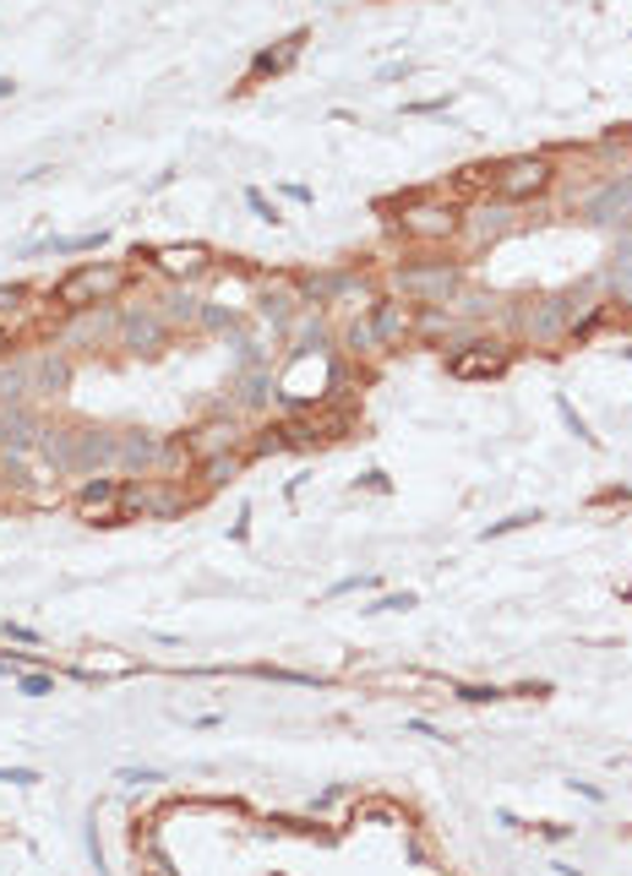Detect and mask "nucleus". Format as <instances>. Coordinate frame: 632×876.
<instances>
[{
    "label": "nucleus",
    "mask_w": 632,
    "mask_h": 876,
    "mask_svg": "<svg viewBox=\"0 0 632 876\" xmlns=\"http://www.w3.org/2000/svg\"><path fill=\"white\" fill-rule=\"evenodd\" d=\"M126 283H131V267L126 262H83V267H72L50 289V305H61V310H93V305H110Z\"/></svg>",
    "instance_id": "1"
},
{
    "label": "nucleus",
    "mask_w": 632,
    "mask_h": 876,
    "mask_svg": "<svg viewBox=\"0 0 632 876\" xmlns=\"http://www.w3.org/2000/svg\"><path fill=\"white\" fill-rule=\"evenodd\" d=\"M393 224L404 229V240H415V245H437V240H453V234H458L464 213H458L453 202H437V196H409V202H404V213H399Z\"/></svg>",
    "instance_id": "2"
},
{
    "label": "nucleus",
    "mask_w": 632,
    "mask_h": 876,
    "mask_svg": "<svg viewBox=\"0 0 632 876\" xmlns=\"http://www.w3.org/2000/svg\"><path fill=\"white\" fill-rule=\"evenodd\" d=\"M551 180H556V169H551L545 153H518V158L496 164L491 191H496V202H529V196H540Z\"/></svg>",
    "instance_id": "3"
},
{
    "label": "nucleus",
    "mask_w": 632,
    "mask_h": 876,
    "mask_svg": "<svg viewBox=\"0 0 632 876\" xmlns=\"http://www.w3.org/2000/svg\"><path fill=\"white\" fill-rule=\"evenodd\" d=\"M507 365H513V343H502V338H475V343L447 354V376L453 381H491Z\"/></svg>",
    "instance_id": "4"
},
{
    "label": "nucleus",
    "mask_w": 632,
    "mask_h": 876,
    "mask_svg": "<svg viewBox=\"0 0 632 876\" xmlns=\"http://www.w3.org/2000/svg\"><path fill=\"white\" fill-rule=\"evenodd\" d=\"M572 321H578V300H572V294H551V300H540L534 310H523V332H529L534 343H561V338H572Z\"/></svg>",
    "instance_id": "5"
},
{
    "label": "nucleus",
    "mask_w": 632,
    "mask_h": 876,
    "mask_svg": "<svg viewBox=\"0 0 632 876\" xmlns=\"http://www.w3.org/2000/svg\"><path fill=\"white\" fill-rule=\"evenodd\" d=\"M399 289L409 300H420V305H437V300H447L458 289V267L453 262H431V267L409 262V267H399Z\"/></svg>",
    "instance_id": "6"
},
{
    "label": "nucleus",
    "mask_w": 632,
    "mask_h": 876,
    "mask_svg": "<svg viewBox=\"0 0 632 876\" xmlns=\"http://www.w3.org/2000/svg\"><path fill=\"white\" fill-rule=\"evenodd\" d=\"M121 491H126V480H88L83 485V496L72 502V512L83 518V523H104V529H121L126 518H121Z\"/></svg>",
    "instance_id": "7"
},
{
    "label": "nucleus",
    "mask_w": 632,
    "mask_h": 876,
    "mask_svg": "<svg viewBox=\"0 0 632 876\" xmlns=\"http://www.w3.org/2000/svg\"><path fill=\"white\" fill-rule=\"evenodd\" d=\"M126 354H159L164 343H169V321H164V310H126L121 316V338H115Z\"/></svg>",
    "instance_id": "8"
},
{
    "label": "nucleus",
    "mask_w": 632,
    "mask_h": 876,
    "mask_svg": "<svg viewBox=\"0 0 632 876\" xmlns=\"http://www.w3.org/2000/svg\"><path fill=\"white\" fill-rule=\"evenodd\" d=\"M240 447V424L235 419H202L191 435H186V453H191V464H202V458H218V453H235Z\"/></svg>",
    "instance_id": "9"
},
{
    "label": "nucleus",
    "mask_w": 632,
    "mask_h": 876,
    "mask_svg": "<svg viewBox=\"0 0 632 876\" xmlns=\"http://www.w3.org/2000/svg\"><path fill=\"white\" fill-rule=\"evenodd\" d=\"M627 207H632V180H605L589 202H583V224H594V229H610V224H621L627 218Z\"/></svg>",
    "instance_id": "10"
},
{
    "label": "nucleus",
    "mask_w": 632,
    "mask_h": 876,
    "mask_svg": "<svg viewBox=\"0 0 632 876\" xmlns=\"http://www.w3.org/2000/svg\"><path fill=\"white\" fill-rule=\"evenodd\" d=\"M305 39H311V28H294L289 39H278V50H262L256 61H251V72H245V82H240V93H251L262 77H278V72H289L294 61H300V50H305Z\"/></svg>",
    "instance_id": "11"
},
{
    "label": "nucleus",
    "mask_w": 632,
    "mask_h": 876,
    "mask_svg": "<svg viewBox=\"0 0 632 876\" xmlns=\"http://www.w3.org/2000/svg\"><path fill=\"white\" fill-rule=\"evenodd\" d=\"M148 262L164 278H197V272L213 267V251L207 245H159V251H148Z\"/></svg>",
    "instance_id": "12"
},
{
    "label": "nucleus",
    "mask_w": 632,
    "mask_h": 876,
    "mask_svg": "<svg viewBox=\"0 0 632 876\" xmlns=\"http://www.w3.org/2000/svg\"><path fill=\"white\" fill-rule=\"evenodd\" d=\"M39 435H45V430H39V419H34L23 403H17V408H12V403H0V447L28 453V447L39 442Z\"/></svg>",
    "instance_id": "13"
},
{
    "label": "nucleus",
    "mask_w": 632,
    "mask_h": 876,
    "mask_svg": "<svg viewBox=\"0 0 632 876\" xmlns=\"http://www.w3.org/2000/svg\"><path fill=\"white\" fill-rule=\"evenodd\" d=\"M300 300H305V294H300L294 283H262V289H256V310H262V321H273L278 332L294 321V305H300Z\"/></svg>",
    "instance_id": "14"
},
{
    "label": "nucleus",
    "mask_w": 632,
    "mask_h": 876,
    "mask_svg": "<svg viewBox=\"0 0 632 876\" xmlns=\"http://www.w3.org/2000/svg\"><path fill=\"white\" fill-rule=\"evenodd\" d=\"M99 464H121V435L110 430H77V474L99 469Z\"/></svg>",
    "instance_id": "15"
},
{
    "label": "nucleus",
    "mask_w": 632,
    "mask_h": 876,
    "mask_svg": "<svg viewBox=\"0 0 632 876\" xmlns=\"http://www.w3.org/2000/svg\"><path fill=\"white\" fill-rule=\"evenodd\" d=\"M371 327H377V343H399L415 327V310L399 300H371Z\"/></svg>",
    "instance_id": "16"
},
{
    "label": "nucleus",
    "mask_w": 632,
    "mask_h": 876,
    "mask_svg": "<svg viewBox=\"0 0 632 876\" xmlns=\"http://www.w3.org/2000/svg\"><path fill=\"white\" fill-rule=\"evenodd\" d=\"M121 464L126 469H159L164 464V447L153 442L148 430H131V435H121Z\"/></svg>",
    "instance_id": "17"
},
{
    "label": "nucleus",
    "mask_w": 632,
    "mask_h": 876,
    "mask_svg": "<svg viewBox=\"0 0 632 876\" xmlns=\"http://www.w3.org/2000/svg\"><path fill=\"white\" fill-rule=\"evenodd\" d=\"M458 234H469L475 245H485V240L507 234V207H475V213L458 224Z\"/></svg>",
    "instance_id": "18"
},
{
    "label": "nucleus",
    "mask_w": 632,
    "mask_h": 876,
    "mask_svg": "<svg viewBox=\"0 0 632 876\" xmlns=\"http://www.w3.org/2000/svg\"><path fill=\"white\" fill-rule=\"evenodd\" d=\"M66 386H72V365L55 348H45L34 359V392H66Z\"/></svg>",
    "instance_id": "19"
},
{
    "label": "nucleus",
    "mask_w": 632,
    "mask_h": 876,
    "mask_svg": "<svg viewBox=\"0 0 632 876\" xmlns=\"http://www.w3.org/2000/svg\"><path fill=\"white\" fill-rule=\"evenodd\" d=\"M605 289H610V300H632V240H621L616 245V256L605 262Z\"/></svg>",
    "instance_id": "20"
},
{
    "label": "nucleus",
    "mask_w": 632,
    "mask_h": 876,
    "mask_svg": "<svg viewBox=\"0 0 632 876\" xmlns=\"http://www.w3.org/2000/svg\"><path fill=\"white\" fill-rule=\"evenodd\" d=\"M34 392V365L28 359H17V365H0V403H23Z\"/></svg>",
    "instance_id": "21"
},
{
    "label": "nucleus",
    "mask_w": 632,
    "mask_h": 876,
    "mask_svg": "<svg viewBox=\"0 0 632 876\" xmlns=\"http://www.w3.org/2000/svg\"><path fill=\"white\" fill-rule=\"evenodd\" d=\"M267 392H273V370L267 365H256V359H245V376H240V403H267Z\"/></svg>",
    "instance_id": "22"
},
{
    "label": "nucleus",
    "mask_w": 632,
    "mask_h": 876,
    "mask_svg": "<svg viewBox=\"0 0 632 876\" xmlns=\"http://www.w3.org/2000/svg\"><path fill=\"white\" fill-rule=\"evenodd\" d=\"M240 464H245V453L235 447V453H218V458H202L197 469H202V485H229V480L240 474Z\"/></svg>",
    "instance_id": "23"
},
{
    "label": "nucleus",
    "mask_w": 632,
    "mask_h": 876,
    "mask_svg": "<svg viewBox=\"0 0 632 876\" xmlns=\"http://www.w3.org/2000/svg\"><path fill=\"white\" fill-rule=\"evenodd\" d=\"M491 180H496V169H491V164H464V169L453 175V191H458V196H464V191H485Z\"/></svg>",
    "instance_id": "24"
},
{
    "label": "nucleus",
    "mask_w": 632,
    "mask_h": 876,
    "mask_svg": "<svg viewBox=\"0 0 632 876\" xmlns=\"http://www.w3.org/2000/svg\"><path fill=\"white\" fill-rule=\"evenodd\" d=\"M556 414H561V424H567V430L578 435V442H583V447H599V435L589 430V419H583V414H578V408H572L567 397H556Z\"/></svg>",
    "instance_id": "25"
},
{
    "label": "nucleus",
    "mask_w": 632,
    "mask_h": 876,
    "mask_svg": "<svg viewBox=\"0 0 632 876\" xmlns=\"http://www.w3.org/2000/svg\"><path fill=\"white\" fill-rule=\"evenodd\" d=\"M197 316H202V305H197L191 294H169V300H164V321H169V327H180V321L191 327Z\"/></svg>",
    "instance_id": "26"
},
{
    "label": "nucleus",
    "mask_w": 632,
    "mask_h": 876,
    "mask_svg": "<svg viewBox=\"0 0 632 876\" xmlns=\"http://www.w3.org/2000/svg\"><path fill=\"white\" fill-rule=\"evenodd\" d=\"M283 447H289V430H283V424H267L256 442H251V458H273V453H283Z\"/></svg>",
    "instance_id": "27"
},
{
    "label": "nucleus",
    "mask_w": 632,
    "mask_h": 876,
    "mask_svg": "<svg viewBox=\"0 0 632 876\" xmlns=\"http://www.w3.org/2000/svg\"><path fill=\"white\" fill-rule=\"evenodd\" d=\"M328 348V327L323 321H305V332H300V348H294V359H311V354H323Z\"/></svg>",
    "instance_id": "28"
},
{
    "label": "nucleus",
    "mask_w": 632,
    "mask_h": 876,
    "mask_svg": "<svg viewBox=\"0 0 632 876\" xmlns=\"http://www.w3.org/2000/svg\"><path fill=\"white\" fill-rule=\"evenodd\" d=\"M529 523H540V512H513V518H502V523H491L480 539L491 545V539H502V534H518V529H529Z\"/></svg>",
    "instance_id": "29"
},
{
    "label": "nucleus",
    "mask_w": 632,
    "mask_h": 876,
    "mask_svg": "<svg viewBox=\"0 0 632 876\" xmlns=\"http://www.w3.org/2000/svg\"><path fill=\"white\" fill-rule=\"evenodd\" d=\"M17 691H23V697H50V691H55V675L28 670V675H17Z\"/></svg>",
    "instance_id": "30"
},
{
    "label": "nucleus",
    "mask_w": 632,
    "mask_h": 876,
    "mask_svg": "<svg viewBox=\"0 0 632 876\" xmlns=\"http://www.w3.org/2000/svg\"><path fill=\"white\" fill-rule=\"evenodd\" d=\"M350 348H355V354H377V348H382V343H377V327H371V321H355V327H350Z\"/></svg>",
    "instance_id": "31"
},
{
    "label": "nucleus",
    "mask_w": 632,
    "mask_h": 876,
    "mask_svg": "<svg viewBox=\"0 0 632 876\" xmlns=\"http://www.w3.org/2000/svg\"><path fill=\"white\" fill-rule=\"evenodd\" d=\"M447 691H453L458 702H502V697H507L502 686H447Z\"/></svg>",
    "instance_id": "32"
},
{
    "label": "nucleus",
    "mask_w": 632,
    "mask_h": 876,
    "mask_svg": "<svg viewBox=\"0 0 632 876\" xmlns=\"http://www.w3.org/2000/svg\"><path fill=\"white\" fill-rule=\"evenodd\" d=\"M245 207H251V213H256V218H262V224H283V213H278V207H273V202H267V196H262V191H256V186H251V191H245Z\"/></svg>",
    "instance_id": "33"
},
{
    "label": "nucleus",
    "mask_w": 632,
    "mask_h": 876,
    "mask_svg": "<svg viewBox=\"0 0 632 876\" xmlns=\"http://www.w3.org/2000/svg\"><path fill=\"white\" fill-rule=\"evenodd\" d=\"M28 300V283H0V316H12Z\"/></svg>",
    "instance_id": "34"
},
{
    "label": "nucleus",
    "mask_w": 632,
    "mask_h": 876,
    "mask_svg": "<svg viewBox=\"0 0 632 876\" xmlns=\"http://www.w3.org/2000/svg\"><path fill=\"white\" fill-rule=\"evenodd\" d=\"M104 240H110V234L99 229V234H77V240H55V251H99Z\"/></svg>",
    "instance_id": "35"
},
{
    "label": "nucleus",
    "mask_w": 632,
    "mask_h": 876,
    "mask_svg": "<svg viewBox=\"0 0 632 876\" xmlns=\"http://www.w3.org/2000/svg\"><path fill=\"white\" fill-rule=\"evenodd\" d=\"M388 610H415V594H382L371 605V615H388Z\"/></svg>",
    "instance_id": "36"
},
{
    "label": "nucleus",
    "mask_w": 632,
    "mask_h": 876,
    "mask_svg": "<svg viewBox=\"0 0 632 876\" xmlns=\"http://www.w3.org/2000/svg\"><path fill=\"white\" fill-rule=\"evenodd\" d=\"M121 778H126V784H164V773H159V767H126Z\"/></svg>",
    "instance_id": "37"
},
{
    "label": "nucleus",
    "mask_w": 632,
    "mask_h": 876,
    "mask_svg": "<svg viewBox=\"0 0 632 876\" xmlns=\"http://www.w3.org/2000/svg\"><path fill=\"white\" fill-rule=\"evenodd\" d=\"M0 784H39L34 767H0Z\"/></svg>",
    "instance_id": "38"
},
{
    "label": "nucleus",
    "mask_w": 632,
    "mask_h": 876,
    "mask_svg": "<svg viewBox=\"0 0 632 876\" xmlns=\"http://www.w3.org/2000/svg\"><path fill=\"white\" fill-rule=\"evenodd\" d=\"M361 485H366V491H377V496H388V491H393V480H388L382 469H371V474H366Z\"/></svg>",
    "instance_id": "39"
},
{
    "label": "nucleus",
    "mask_w": 632,
    "mask_h": 876,
    "mask_svg": "<svg viewBox=\"0 0 632 876\" xmlns=\"http://www.w3.org/2000/svg\"><path fill=\"white\" fill-rule=\"evenodd\" d=\"M350 588H377V577H344V583H333V594H350Z\"/></svg>",
    "instance_id": "40"
},
{
    "label": "nucleus",
    "mask_w": 632,
    "mask_h": 876,
    "mask_svg": "<svg viewBox=\"0 0 632 876\" xmlns=\"http://www.w3.org/2000/svg\"><path fill=\"white\" fill-rule=\"evenodd\" d=\"M540 833H545V838H551V843H556V838H567V833H572V827H567V822H545V827H540Z\"/></svg>",
    "instance_id": "41"
},
{
    "label": "nucleus",
    "mask_w": 632,
    "mask_h": 876,
    "mask_svg": "<svg viewBox=\"0 0 632 876\" xmlns=\"http://www.w3.org/2000/svg\"><path fill=\"white\" fill-rule=\"evenodd\" d=\"M7 348H17V338H12V327H7V316H0V354Z\"/></svg>",
    "instance_id": "42"
},
{
    "label": "nucleus",
    "mask_w": 632,
    "mask_h": 876,
    "mask_svg": "<svg viewBox=\"0 0 632 876\" xmlns=\"http://www.w3.org/2000/svg\"><path fill=\"white\" fill-rule=\"evenodd\" d=\"M12 93H17V82H12V77H0V104H7Z\"/></svg>",
    "instance_id": "43"
},
{
    "label": "nucleus",
    "mask_w": 632,
    "mask_h": 876,
    "mask_svg": "<svg viewBox=\"0 0 632 876\" xmlns=\"http://www.w3.org/2000/svg\"><path fill=\"white\" fill-rule=\"evenodd\" d=\"M621 240H632V207H627V218H621Z\"/></svg>",
    "instance_id": "44"
}]
</instances>
